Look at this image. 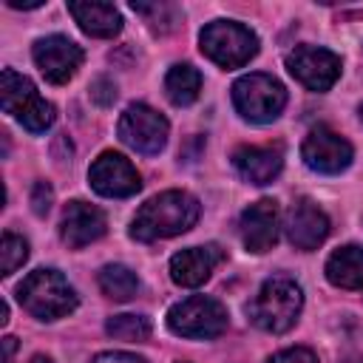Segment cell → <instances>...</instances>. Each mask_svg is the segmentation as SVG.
<instances>
[{"instance_id": "1", "label": "cell", "mask_w": 363, "mask_h": 363, "mask_svg": "<svg viewBox=\"0 0 363 363\" xmlns=\"http://www.w3.org/2000/svg\"><path fill=\"white\" fill-rule=\"evenodd\" d=\"M201 216V204L193 193L187 190H164L153 199H147L136 216L130 218V238L150 244V241H162V238H173L187 233Z\"/></svg>"}, {"instance_id": "2", "label": "cell", "mask_w": 363, "mask_h": 363, "mask_svg": "<svg viewBox=\"0 0 363 363\" xmlns=\"http://www.w3.org/2000/svg\"><path fill=\"white\" fill-rule=\"evenodd\" d=\"M301 309H303L301 284L289 275H272L258 286V292L247 303V318L261 332L284 335L298 323Z\"/></svg>"}, {"instance_id": "3", "label": "cell", "mask_w": 363, "mask_h": 363, "mask_svg": "<svg viewBox=\"0 0 363 363\" xmlns=\"http://www.w3.org/2000/svg\"><path fill=\"white\" fill-rule=\"evenodd\" d=\"M17 301L37 320H60L68 312H74L79 303V298H77L74 286L65 281V275L51 267H40V269L28 272L23 278V284L17 286Z\"/></svg>"}, {"instance_id": "4", "label": "cell", "mask_w": 363, "mask_h": 363, "mask_svg": "<svg viewBox=\"0 0 363 363\" xmlns=\"http://www.w3.org/2000/svg\"><path fill=\"white\" fill-rule=\"evenodd\" d=\"M0 102L3 111L11 113L31 133H45L57 119L54 105L43 99L37 85L28 77L17 74L14 68H3L0 74Z\"/></svg>"}, {"instance_id": "5", "label": "cell", "mask_w": 363, "mask_h": 363, "mask_svg": "<svg viewBox=\"0 0 363 363\" xmlns=\"http://www.w3.org/2000/svg\"><path fill=\"white\" fill-rule=\"evenodd\" d=\"M201 54L221 68H241L258 54V34L235 20H213L199 34Z\"/></svg>"}, {"instance_id": "6", "label": "cell", "mask_w": 363, "mask_h": 363, "mask_svg": "<svg viewBox=\"0 0 363 363\" xmlns=\"http://www.w3.org/2000/svg\"><path fill=\"white\" fill-rule=\"evenodd\" d=\"M233 105L247 122L267 125L286 108V88L272 74H244L233 82Z\"/></svg>"}, {"instance_id": "7", "label": "cell", "mask_w": 363, "mask_h": 363, "mask_svg": "<svg viewBox=\"0 0 363 363\" xmlns=\"http://www.w3.org/2000/svg\"><path fill=\"white\" fill-rule=\"evenodd\" d=\"M167 329L190 340H213L227 329V309L210 295H190L167 309Z\"/></svg>"}, {"instance_id": "8", "label": "cell", "mask_w": 363, "mask_h": 363, "mask_svg": "<svg viewBox=\"0 0 363 363\" xmlns=\"http://www.w3.org/2000/svg\"><path fill=\"white\" fill-rule=\"evenodd\" d=\"M116 133L122 139V145H128L130 150L136 153H145V156H156L164 145H167V133H170V125L167 119L153 111L150 105L145 102H133L122 111L119 116V125H116Z\"/></svg>"}, {"instance_id": "9", "label": "cell", "mask_w": 363, "mask_h": 363, "mask_svg": "<svg viewBox=\"0 0 363 363\" xmlns=\"http://www.w3.org/2000/svg\"><path fill=\"white\" fill-rule=\"evenodd\" d=\"M340 57L320 45H295L286 54V71L309 91H329L340 79Z\"/></svg>"}, {"instance_id": "10", "label": "cell", "mask_w": 363, "mask_h": 363, "mask_svg": "<svg viewBox=\"0 0 363 363\" xmlns=\"http://www.w3.org/2000/svg\"><path fill=\"white\" fill-rule=\"evenodd\" d=\"M301 159L315 173L337 176L352 164L354 150L337 130H332L326 125H318V128H312L306 133V139L301 145Z\"/></svg>"}, {"instance_id": "11", "label": "cell", "mask_w": 363, "mask_h": 363, "mask_svg": "<svg viewBox=\"0 0 363 363\" xmlns=\"http://www.w3.org/2000/svg\"><path fill=\"white\" fill-rule=\"evenodd\" d=\"M88 182L105 199H128L142 190L139 170L116 150H102L94 159V164L88 167Z\"/></svg>"}, {"instance_id": "12", "label": "cell", "mask_w": 363, "mask_h": 363, "mask_svg": "<svg viewBox=\"0 0 363 363\" xmlns=\"http://www.w3.org/2000/svg\"><path fill=\"white\" fill-rule=\"evenodd\" d=\"M31 57L40 68V74L51 82V85H65L82 65L85 60V51L68 40L65 34H48V37H40L31 48Z\"/></svg>"}, {"instance_id": "13", "label": "cell", "mask_w": 363, "mask_h": 363, "mask_svg": "<svg viewBox=\"0 0 363 363\" xmlns=\"http://www.w3.org/2000/svg\"><path fill=\"white\" fill-rule=\"evenodd\" d=\"M284 230H286V238L295 250L312 252L326 241L332 224H329V216L312 199L301 196V199L292 201V207L286 213V221H284Z\"/></svg>"}, {"instance_id": "14", "label": "cell", "mask_w": 363, "mask_h": 363, "mask_svg": "<svg viewBox=\"0 0 363 363\" xmlns=\"http://www.w3.org/2000/svg\"><path fill=\"white\" fill-rule=\"evenodd\" d=\"M278 230H281V213H278V204L272 199L252 201L238 218L241 244L247 247V252H255V255L275 247Z\"/></svg>"}, {"instance_id": "15", "label": "cell", "mask_w": 363, "mask_h": 363, "mask_svg": "<svg viewBox=\"0 0 363 363\" xmlns=\"http://www.w3.org/2000/svg\"><path fill=\"white\" fill-rule=\"evenodd\" d=\"M108 230V218L96 204H88L82 199H74L65 204L60 218V238L71 250H82L94 241H99Z\"/></svg>"}, {"instance_id": "16", "label": "cell", "mask_w": 363, "mask_h": 363, "mask_svg": "<svg viewBox=\"0 0 363 363\" xmlns=\"http://www.w3.org/2000/svg\"><path fill=\"white\" fill-rule=\"evenodd\" d=\"M221 261H224V252L218 244L187 247L170 258V278L179 286H201Z\"/></svg>"}, {"instance_id": "17", "label": "cell", "mask_w": 363, "mask_h": 363, "mask_svg": "<svg viewBox=\"0 0 363 363\" xmlns=\"http://www.w3.org/2000/svg\"><path fill=\"white\" fill-rule=\"evenodd\" d=\"M233 167L235 173L250 182V184H269L278 179L284 167V153L281 147H258V145H241L233 150Z\"/></svg>"}, {"instance_id": "18", "label": "cell", "mask_w": 363, "mask_h": 363, "mask_svg": "<svg viewBox=\"0 0 363 363\" xmlns=\"http://www.w3.org/2000/svg\"><path fill=\"white\" fill-rule=\"evenodd\" d=\"M68 14L77 20V26L99 40H111L122 31V14L113 3H68Z\"/></svg>"}, {"instance_id": "19", "label": "cell", "mask_w": 363, "mask_h": 363, "mask_svg": "<svg viewBox=\"0 0 363 363\" xmlns=\"http://www.w3.org/2000/svg\"><path fill=\"white\" fill-rule=\"evenodd\" d=\"M326 278L332 286L340 289H363V247L360 244H346L337 247L323 267Z\"/></svg>"}, {"instance_id": "20", "label": "cell", "mask_w": 363, "mask_h": 363, "mask_svg": "<svg viewBox=\"0 0 363 363\" xmlns=\"http://www.w3.org/2000/svg\"><path fill=\"white\" fill-rule=\"evenodd\" d=\"M199 94H201V74H199V68H193L190 62H179V65H173L167 71V77H164V96L173 105H179V108L193 105L199 99Z\"/></svg>"}, {"instance_id": "21", "label": "cell", "mask_w": 363, "mask_h": 363, "mask_svg": "<svg viewBox=\"0 0 363 363\" xmlns=\"http://www.w3.org/2000/svg\"><path fill=\"white\" fill-rule=\"evenodd\" d=\"M99 289L111 298V301H119V303H125V301H130V298H136V292H139V278H136V272L130 269V267H125V264H105L102 269H99Z\"/></svg>"}, {"instance_id": "22", "label": "cell", "mask_w": 363, "mask_h": 363, "mask_svg": "<svg viewBox=\"0 0 363 363\" xmlns=\"http://www.w3.org/2000/svg\"><path fill=\"white\" fill-rule=\"evenodd\" d=\"M105 332L116 340L139 343V340L150 337V320L145 315H113V318H108Z\"/></svg>"}, {"instance_id": "23", "label": "cell", "mask_w": 363, "mask_h": 363, "mask_svg": "<svg viewBox=\"0 0 363 363\" xmlns=\"http://www.w3.org/2000/svg\"><path fill=\"white\" fill-rule=\"evenodd\" d=\"M0 258H3V264H0V275L9 278L17 267L26 264V258H28V241H26L23 235L6 230V233H3V244H0Z\"/></svg>"}, {"instance_id": "24", "label": "cell", "mask_w": 363, "mask_h": 363, "mask_svg": "<svg viewBox=\"0 0 363 363\" xmlns=\"http://www.w3.org/2000/svg\"><path fill=\"white\" fill-rule=\"evenodd\" d=\"M267 363H318V354L306 346H292V349H281L275 352Z\"/></svg>"}, {"instance_id": "25", "label": "cell", "mask_w": 363, "mask_h": 363, "mask_svg": "<svg viewBox=\"0 0 363 363\" xmlns=\"http://www.w3.org/2000/svg\"><path fill=\"white\" fill-rule=\"evenodd\" d=\"M51 199H54L51 187H48L45 182H37L34 190H31V210H34L37 216H45V213L51 210Z\"/></svg>"}, {"instance_id": "26", "label": "cell", "mask_w": 363, "mask_h": 363, "mask_svg": "<svg viewBox=\"0 0 363 363\" xmlns=\"http://www.w3.org/2000/svg\"><path fill=\"white\" fill-rule=\"evenodd\" d=\"M91 363H147V360L130 352H99Z\"/></svg>"}, {"instance_id": "27", "label": "cell", "mask_w": 363, "mask_h": 363, "mask_svg": "<svg viewBox=\"0 0 363 363\" xmlns=\"http://www.w3.org/2000/svg\"><path fill=\"white\" fill-rule=\"evenodd\" d=\"M91 96L99 102V105H111L116 99V88L108 82V79H96L94 88H91Z\"/></svg>"}, {"instance_id": "28", "label": "cell", "mask_w": 363, "mask_h": 363, "mask_svg": "<svg viewBox=\"0 0 363 363\" xmlns=\"http://www.w3.org/2000/svg\"><path fill=\"white\" fill-rule=\"evenodd\" d=\"M3 343H6V363H11V357H14V349H17V340H14V337H6Z\"/></svg>"}, {"instance_id": "29", "label": "cell", "mask_w": 363, "mask_h": 363, "mask_svg": "<svg viewBox=\"0 0 363 363\" xmlns=\"http://www.w3.org/2000/svg\"><path fill=\"white\" fill-rule=\"evenodd\" d=\"M28 363H54V360H51L48 354H34V357H31Z\"/></svg>"}, {"instance_id": "30", "label": "cell", "mask_w": 363, "mask_h": 363, "mask_svg": "<svg viewBox=\"0 0 363 363\" xmlns=\"http://www.w3.org/2000/svg\"><path fill=\"white\" fill-rule=\"evenodd\" d=\"M360 119H363V105H360Z\"/></svg>"}, {"instance_id": "31", "label": "cell", "mask_w": 363, "mask_h": 363, "mask_svg": "<svg viewBox=\"0 0 363 363\" xmlns=\"http://www.w3.org/2000/svg\"><path fill=\"white\" fill-rule=\"evenodd\" d=\"M179 363H182V360H179Z\"/></svg>"}]
</instances>
